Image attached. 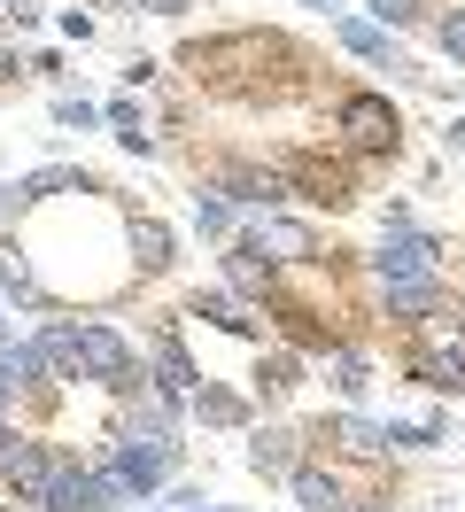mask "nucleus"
Returning <instances> with one entry per match:
<instances>
[{"mask_svg":"<svg viewBox=\"0 0 465 512\" xmlns=\"http://www.w3.org/2000/svg\"><path fill=\"white\" fill-rule=\"evenodd\" d=\"M403 373L434 396H465V303L442 295L434 311L403 319Z\"/></svg>","mask_w":465,"mask_h":512,"instance_id":"obj_1","label":"nucleus"},{"mask_svg":"<svg viewBox=\"0 0 465 512\" xmlns=\"http://www.w3.org/2000/svg\"><path fill=\"white\" fill-rule=\"evenodd\" d=\"M334 125H341V140H349L357 156H396V148H403V117L380 94H341L334 101Z\"/></svg>","mask_w":465,"mask_h":512,"instance_id":"obj_2","label":"nucleus"},{"mask_svg":"<svg viewBox=\"0 0 465 512\" xmlns=\"http://www.w3.org/2000/svg\"><path fill=\"white\" fill-rule=\"evenodd\" d=\"M279 179H287V187H303L310 202H326V210H349V202H357V163H349V156L287 148V156H279Z\"/></svg>","mask_w":465,"mask_h":512,"instance_id":"obj_3","label":"nucleus"},{"mask_svg":"<svg viewBox=\"0 0 465 512\" xmlns=\"http://www.w3.org/2000/svg\"><path fill=\"white\" fill-rule=\"evenodd\" d=\"M109 466L124 474V489H132V497H148L155 481L179 466V443H171L163 427H124V443H117V458H109Z\"/></svg>","mask_w":465,"mask_h":512,"instance_id":"obj_4","label":"nucleus"},{"mask_svg":"<svg viewBox=\"0 0 465 512\" xmlns=\"http://www.w3.org/2000/svg\"><path fill=\"white\" fill-rule=\"evenodd\" d=\"M78 373L101 388H117L132 381V342L124 334H109V326H78Z\"/></svg>","mask_w":465,"mask_h":512,"instance_id":"obj_5","label":"nucleus"},{"mask_svg":"<svg viewBox=\"0 0 465 512\" xmlns=\"http://www.w3.org/2000/svg\"><path fill=\"white\" fill-rule=\"evenodd\" d=\"M434 264H442V241H434V233H419V225L388 233V241H380V256H372V272H380V280H411V272H434Z\"/></svg>","mask_w":465,"mask_h":512,"instance_id":"obj_6","label":"nucleus"},{"mask_svg":"<svg viewBox=\"0 0 465 512\" xmlns=\"http://www.w3.org/2000/svg\"><path fill=\"white\" fill-rule=\"evenodd\" d=\"M225 280H233L241 303H272L279 295V272H272V256L256 249V241H233V249H225Z\"/></svg>","mask_w":465,"mask_h":512,"instance_id":"obj_7","label":"nucleus"},{"mask_svg":"<svg viewBox=\"0 0 465 512\" xmlns=\"http://www.w3.org/2000/svg\"><path fill=\"white\" fill-rule=\"evenodd\" d=\"M248 241L272 256V264H310V256H318V233H310V225H295V218H256V233H248Z\"/></svg>","mask_w":465,"mask_h":512,"instance_id":"obj_8","label":"nucleus"},{"mask_svg":"<svg viewBox=\"0 0 465 512\" xmlns=\"http://www.w3.org/2000/svg\"><path fill=\"white\" fill-rule=\"evenodd\" d=\"M318 443H341L349 458H388V427L365 412H341V419H318Z\"/></svg>","mask_w":465,"mask_h":512,"instance_id":"obj_9","label":"nucleus"},{"mask_svg":"<svg viewBox=\"0 0 465 512\" xmlns=\"http://www.w3.org/2000/svg\"><path fill=\"white\" fill-rule=\"evenodd\" d=\"M334 39L349 47V55H372V63L388 70V78H411V63H403L396 47H388V32H380L372 16H341V24H334Z\"/></svg>","mask_w":465,"mask_h":512,"instance_id":"obj_10","label":"nucleus"},{"mask_svg":"<svg viewBox=\"0 0 465 512\" xmlns=\"http://www.w3.org/2000/svg\"><path fill=\"white\" fill-rule=\"evenodd\" d=\"M217 194H225V202H279L287 179H279V171H256V163H225V171H217Z\"/></svg>","mask_w":465,"mask_h":512,"instance_id":"obj_11","label":"nucleus"},{"mask_svg":"<svg viewBox=\"0 0 465 512\" xmlns=\"http://www.w3.org/2000/svg\"><path fill=\"white\" fill-rule=\"evenodd\" d=\"M124 249H132L140 272H163V264H171V225L163 218H124Z\"/></svg>","mask_w":465,"mask_h":512,"instance_id":"obj_12","label":"nucleus"},{"mask_svg":"<svg viewBox=\"0 0 465 512\" xmlns=\"http://www.w3.org/2000/svg\"><path fill=\"white\" fill-rule=\"evenodd\" d=\"M380 295H388V319H419V311L442 303V280H434V272H411V280H380Z\"/></svg>","mask_w":465,"mask_h":512,"instance_id":"obj_13","label":"nucleus"},{"mask_svg":"<svg viewBox=\"0 0 465 512\" xmlns=\"http://www.w3.org/2000/svg\"><path fill=\"white\" fill-rule=\"evenodd\" d=\"M248 466H256L264 481L295 474V466H303V458H295V435H287V427H256V443H248Z\"/></svg>","mask_w":465,"mask_h":512,"instance_id":"obj_14","label":"nucleus"},{"mask_svg":"<svg viewBox=\"0 0 465 512\" xmlns=\"http://www.w3.org/2000/svg\"><path fill=\"white\" fill-rule=\"evenodd\" d=\"M194 319H210V326H225V334H256V326H264V319H256V311H248V303H241V295H194Z\"/></svg>","mask_w":465,"mask_h":512,"instance_id":"obj_15","label":"nucleus"},{"mask_svg":"<svg viewBox=\"0 0 465 512\" xmlns=\"http://www.w3.org/2000/svg\"><path fill=\"white\" fill-rule=\"evenodd\" d=\"M186 388H194V365H186V350L163 334V342H155V396H171V404H179Z\"/></svg>","mask_w":465,"mask_h":512,"instance_id":"obj_16","label":"nucleus"},{"mask_svg":"<svg viewBox=\"0 0 465 512\" xmlns=\"http://www.w3.org/2000/svg\"><path fill=\"white\" fill-rule=\"evenodd\" d=\"M287 481H295V497H303L310 512H349V505H341V481H334V474H318V466H295Z\"/></svg>","mask_w":465,"mask_h":512,"instance_id":"obj_17","label":"nucleus"},{"mask_svg":"<svg viewBox=\"0 0 465 512\" xmlns=\"http://www.w3.org/2000/svg\"><path fill=\"white\" fill-rule=\"evenodd\" d=\"M0 288L16 295V303H47V288H39V272H31V256H24V249L0 256Z\"/></svg>","mask_w":465,"mask_h":512,"instance_id":"obj_18","label":"nucleus"},{"mask_svg":"<svg viewBox=\"0 0 465 512\" xmlns=\"http://www.w3.org/2000/svg\"><path fill=\"white\" fill-rule=\"evenodd\" d=\"M326 373H334V388H341V396H365V388H372L365 350H326Z\"/></svg>","mask_w":465,"mask_h":512,"instance_id":"obj_19","label":"nucleus"},{"mask_svg":"<svg viewBox=\"0 0 465 512\" xmlns=\"http://www.w3.org/2000/svg\"><path fill=\"white\" fill-rule=\"evenodd\" d=\"M365 8H372V24H380V32H411L434 0H365Z\"/></svg>","mask_w":465,"mask_h":512,"instance_id":"obj_20","label":"nucleus"},{"mask_svg":"<svg viewBox=\"0 0 465 512\" xmlns=\"http://www.w3.org/2000/svg\"><path fill=\"white\" fill-rule=\"evenodd\" d=\"M256 381L272 388V396H287V388L303 381V357H295V350H272V357H264V365H256Z\"/></svg>","mask_w":465,"mask_h":512,"instance_id":"obj_21","label":"nucleus"},{"mask_svg":"<svg viewBox=\"0 0 465 512\" xmlns=\"http://www.w3.org/2000/svg\"><path fill=\"white\" fill-rule=\"evenodd\" d=\"M194 412L210 419V427H233V419H241V396H225V388H202V396H194Z\"/></svg>","mask_w":465,"mask_h":512,"instance_id":"obj_22","label":"nucleus"},{"mask_svg":"<svg viewBox=\"0 0 465 512\" xmlns=\"http://www.w3.org/2000/svg\"><path fill=\"white\" fill-rule=\"evenodd\" d=\"M194 218H202V233H225V225H233V202H225L217 187H202L194 194Z\"/></svg>","mask_w":465,"mask_h":512,"instance_id":"obj_23","label":"nucleus"},{"mask_svg":"<svg viewBox=\"0 0 465 512\" xmlns=\"http://www.w3.org/2000/svg\"><path fill=\"white\" fill-rule=\"evenodd\" d=\"M434 39H442V55H450V63H465V8H450V16L434 24Z\"/></svg>","mask_w":465,"mask_h":512,"instance_id":"obj_24","label":"nucleus"},{"mask_svg":"<svg viewBox=\"0 0 465 512\" xmlns=\"http://www.w3.org/2000/svg\"><path fill=\"white\" fill-rule=\"evenodd\" d=\"M55 117H62V125H78V132H86V125H101V109H93V101H70V94L55 101Z\"/></svg>","mask_w":465,"mask_h":512,"instance_id":"obj_25","label":"nucleus"},{"mask_svg":"<svg viewBox=\"0 0 465 512\" xmlns=\"http://www.w3.org/2000/svg\"><path fill=\"white\" fill-rule=\"evenodd\" d=\"M0 16H16V24H31L39 8H31V0H0Z\"/></svg>","mask_w":465,"mask_h":512,"instance_id":"obj_26","label":"nucleus"},{"mask_svg":"<svg viewBox=\"0 0 465 512\" xmlns=\"http://www.w3.org/2000/svg\"><path fill=\"white\" fill-rule=\"evenodd\" d=\"M8 404H16V381H8V365H0V419H8Z\"/></svg>","mask_w":465,"mask_h":512,"instance_id":"obj_27","label":"nucleus"},{"mask_svg":"<svg viewBox=\"0 0 465 512\" xmlns=\"http://www.w3.org/2000/svg\"><path fill=\"white\" fill-rule=\"evenodd\" d=\"M140 8H155V16H179L186 0H140Z\"/></svg>","mask_w":465,"mask_h":512,"instance_id":"obj_28","label":"nucleus"},{"mask_svg":"<svg viewBox=\"0 0 465 512\" xmlns=\"http://www.w3.org/2000/svg\"><path fill=\"white\" fill-rule=\"evenodd\" d=\"M450 140H458V148H465V117H458V125H450Z\"/></svg>","mask_w":465,"mask_h":512,"instance_id":"obj_29","label":"nucleus"},{"mask_svg":"<svg viewBox=\"0 0 465 512\" xmlns=\"http://www.w3.org/2000/svg\"><path fill=\"white\" fill-rule=\"evenodd\" d=\"M303 8H334V0H303Z\"/></svg>","mask_w":465,"mask_h":512,"instance_id":"obj_30","label":"nucleus"}]
</instances>
